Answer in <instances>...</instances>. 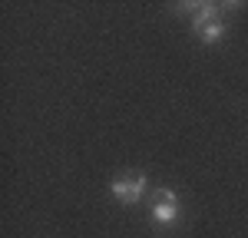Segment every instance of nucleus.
<instances>
[{"instance_id": "obj_1", "label": "nucleus", "mask_w": 248, "mask_h": 238, "mask_svg": "<svg viewBox=\"0 0 248 238\" xmlns=\"http://www.w3.org/2000/svg\"><path fill=\"white\" fill-rule=\"evenodd\" d=\"M113 198L119 202V205H136L139 198L146 195V189H149V182H146V176L142 172H123V176L113 178Z\"/></svg>"}, {"instance_id": "obj_2", "label": "nucleus", "mask_w": 248, "mask_h": 238, "mask_svg": "<svg viewBox=\"0 0 248 238\" xmlns=\"http://www.w3.org/2000/svg\"><path fill=\"white\" fill-rule=\"evenodd\" d=\"M179 218V195L172 189H159L153 198V222L155 225H172Z\"/></svg>"}, {"instance_id": "obj_3", "label": "nucleus", "mask_w": 248, "mask_h": 238, "mask_svg": "<svg viewBox=\"0 0 248 238\" xmlns=\"http://www.w3.org/2000/svg\"><path fill=\"white\" fill-rule=\"evenodd\" d=\"M199 37H202V43H209V46H212V43H218V40L225 37V20H222V17L209 20V23L199 30Z\"/></svg>"}]
</instances>
